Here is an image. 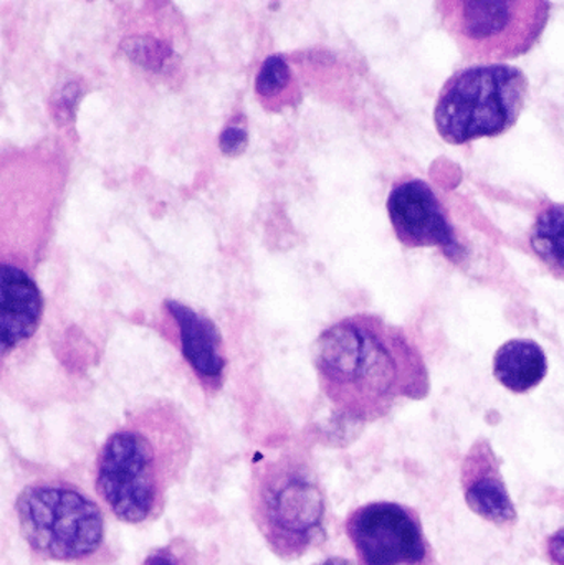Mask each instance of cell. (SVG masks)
<instances>
[{
    "instance_id": "obj_7",
    "label": "cell",
    "mask_w": 564,
    "mask_h": 565,
    "mask_svg": "<svg viewBox=\"0 0 564 565\" xmlns=\"http://www.w3.org/2000/svg\"><path fill=\"white\" fill-rule=\"evenodd\" d=\"M347 533L361 565H419L427 541L419 518L396 503H370L347 521Z\"/></svg>"
},
{
    "instance_id": "obj_3",
    "label": "cell",
    "mask_w": 564,
    "mask_h": 565,
    "mask_svg": "<svg viewBox=\"0 0 564 565\" xmlns=\"http://www.w3.org/2000/svg\"><path fill=\"white\" fill-rule=\"evenodd\" d=\"M251 508L265 543L281 559H298L324 534L327 501L307 457L281 451L258 465Z\"/></svg>"
},
{
    "instance_id": "obj_4",
    "label": "cell",
    "mask_w": 564,
    "mask_h": 565,
    "mask_svg": "<svg viewBox=\"0 0 564 565\" xmlns=\"http://www.w3.org/2000/svg\"><path fill=\"white\" fill-rule=\"evenodd\" d=\"M15 511L23 540L42 559L89 563L105 546L103 511L75 484L60 480L26 484Z\"/></svg>"
},
{
    "instance_id": "obj_15",
    "label": "cell",
    "mask_w": 564,
    "mask_h": 565,
    "mask_svg": "<svg viewBox=\"0 0 564 565\" xmlns=\"http://www.w3.org/2000/svg\"><path fill=\"white\" fill-rule=\"evenodd\" d=\"M247 131H245L244 128H241V126H227V128L221 132L219 145H221L224 154L237 156L247 148Z\"/></svg>"
},
{
    "instance_id": "obj_14",
    "label": "cell",
    "mask_w": 564,
    "mask_h": 565,
    "mask_svg": "<svg viewBox=\"0 0 564 565\" xmlns=\"http://www.w3.org/2000/svg\"><path fill=\"white\" fill-rule=\"evenodd\" d=\"M290 79L291 73L287 62H285L281 56L272 55L265 60L260 72H258L255 89H257L262 98H277V96L287 88Z\"/></svg>"
},
{
    "instance_id": "obj_1",
    "label": "cell",
    "mask_w": 564,
    "mask_h": 565,
    "mask_svg": "<svg viewBox=\"0 0 564 565\" xmlns=\"http://www.w3.org/2000/svg\"><path fill=\"white\" fill-rule=\"evenodd\" d=\"M315 365L321 391L351 420L383 417L397 398L423 397L429 387L417 349L376 316H351L328 328Z\"/></svg>"
},
{
    "instance_id": "obj_10",
    "label": "cell",
    "mask_w": 564,
    "mask_h": 565,
    "mask_svg": "<svg viewBox=\"0 0 564 565\" xmlns=\"http://www.w3.org/2000/svg\"><path fill=\"white\" fill-rule=\"evenodd\" d=\"M166 306L178 322L184 358L205 384L217 385L224 374L225 361L221 355V334L214 322L181 302L169 299Z\"/></svg>"
},
{
    "instance_id": "obj_13",
    "label": "cell",
    "mask_w": 564,
    "mask_h": 565,
    "mask_svg": "<svg viewBox=\"0 0 564 565\" xmlns=\"http://www.w3.org/2000/svg\"><path fill=\"white\" fill-rule=\"evenodd\" d=\"M530 244L540 260L564 278V205H552L536 217Z\"/></svg>"
},
{
    "instance_id": "obj_16",
    "label": "cell",
    "mask_w": 564,
    "mask_h": 565,
    "mask_svg": "<svg viewBox=\"0 0 564 565\" xmlns=\"http://www.w3.org/2000/svg\"><path fill=\"white\" fill-rule=\"evenodd\" d=\"M142 565H185V563L174 547H161L149 554Z\"/></svg>"
},
{
    "instance_id": "obj_18",
    "label": "cell",
    "mask_w": 564,
    "mask_h": 565,
    "mask_svg": "<svg viewBox=\"0 0 564 565\" xmlns=\"http://www.w3.org/2000/svg\"><path fill=\"white\" fill-rule=\"evenodd\" d=\"M317 565H354L351 561L343 559V557H333V559H327L324 563Z\"/></svg>"
},
{
    "instance_id": "obj_6",
    "label": "cell",
    "mask_w": 564,
    "mask_h": 565,
    "mask_svg": "<svg viewBox=\"0 0 564 565\" xmlns=\"http://www.w3.org/2000/svg\"><path fill=\"white\" fill-rule=\"evenodd\" d=\"M546 0H439L437 12L464 58L496 65L529 53L550 19Z\"/></svg>"
},
{
    "instance_id": "obj_11",
    "label": "cell",
    "mask_w": 564,
    "mask_h": 565,
    "mask_svg": "<svg viewBox=\"0 0 564 565\" xmlns=\"http://www.w3.org/2000/svg\"><path fill=\"white\" fill-rule=\"evenodd\" d=\"M466 500L470 510L497 526L515 523L517 511L506 483L493 465L492 454H472L464 477Z\"/></svg>"
},
{
    "instance_id": "obj_5",
    "label": "cell",
    "mask_w": 564,
    "mask_h": 565,
    "mask_svg": "<svg viewBox=\"0 0 564 565\" xmlns=\"http://www.w3.org/2000/svg\"><path fill=\"white\" fill-rule=\"evenodd\" d=\"M529 95V79L512 65H476L447 79L434 121L444 141L466 145L509 131Z\"/></svg>"
},
{
    "instance_id": "obj_17",
    "label": "cell",
    "mask_w": 564,
    "mask_h": 565,
    "mask_svg": "<svg viewBox=\"0 0 564 565\" xmlns=\"http://www.w3.org/2000/svg\"><path fill=\"white\" fill-rule=\"evenodd\" d=\"M546 554H549L550 564L564 565V527L549 537Z\"/></svg>"
},
{
    "instance_id": "obj_8",
    "label": "cell",
    "mask_w": 564,
    "mask_h": 565,
    "mask_svg": "<svg viewBox=\"0 0 564 565\" xmlns=\"http://www.w3.org/2000/svg\"><path fill=\"white\" fill-rule=\"evenodd\" d=\"M391 224L407 248L439 247L459 250L456 231L436 192L419 179L394 185L387 199Z\"/></svg>"
},
{
    "instance_id": "obj_9",
    "label": "cell",
    "mask_w": 564,
    "mask_h": 565,
    "mask_svg": "<svg viewBox=\"0 0 564 565\" xmlns=\"http://www.w3.org/2000/svg\"><path fill=\"white\" fill-rule=\"evenodd\" d=\"M2 291V354H9L23 341L32 338L42 319L43 299L39 286L29 274L3 262L0 270Z\"/></svg>"
},
{
    "instance_id": "obj_2",
    "label": "cell",
    "mask_w": 564,
    "mask_h": 565,
    "mask_svg": "<svg viewBox=\"0 0 564 565\" xmlns=\"http://www.w3.org/2000/svg\"><path fill=\"white\" fill-rule=\"evenodd\" d=\"M192 447L181 408L169 402L136 408L99 450L96 493L123 523L155 520L188 468Z\"/></svg>"
},
{
    "instance_id": "obj_12",
    "label": "cell",
    "mask_w": 564,
    "mask_h": 565,
    "mask_svg": "<svg viewBox=\"0 0 564 565\" xmlns=\"http://www.w3.org/2000/svg\"><path fill=\"white\" fill-rule=\"evenodd\" d=\"M549 361L545 352L530 339H512L500 345L493 358V374L509 391H532L545 379Z\"/></svg>"
}]
</instances>
